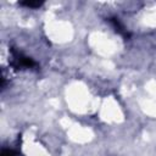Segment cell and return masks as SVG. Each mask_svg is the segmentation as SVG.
<instances>
[{
  "label": "cell",
  "mask_w": 156,
  "mask_h": 156,
  "mask_svg": "<svg viewBox=\"0 0 156 156\" xmlns=\"http://www.w3.org/2000/svg\"><path fill=\"white\" fill-rule=\"evenodd\" d=\"M11 57H12V65L16 68H21V69H32L38 67L37 62L28 57L27 55H24L23 52H21L17 49H11Z\"/></svg>",
  "instance_id": "1"
},
{
  "label": "cell",
  "mask_w": 156,
  "mask_h": 156,
  "mask_svg": "<svg viewBox=\"0 0 156 156\" xmlns=\"http://www.w3.org/2000/svg\"><path fill=\"white\" fill-rule=\"evenodd\" d=\"M108 22L113 26V28L116 29V32H117V33L122 34L123 37H128V32H127L126 27L121 23V21H119L118 18H116V17H111V18H108Z\"/></svg>",
  "instance_id": "2"
},
{
  "label": "cell",
  "mask_w": 156,
  "mask_h": 156,
  "mask_svg": "<svg viewBox=\"0 0 156 156\" xmlns=\"http://www.w3.org/2000/svg\"><path fill=\"white\" fill-rule=\"evenodd\" d=\"M1 156H22L17 151L11 150V149H2L1 150Z\"/></svg>",
  "instance_id": "3"
},
{
  "label": "cell",
  "mask_w": 156,
  "mask_h": 156,
  "mask_svg": "<svg viewBox=\"0 0 156 156\" xmlns=\"http://www.w3.org/2000/svg\"><path fill=\"white\" fill-rule=\"evenodd\" d=\"M21 5L34 9V7H40L43 5V2H39V1H24V2H21Z\"/></svg>",
  "instance_id": "4"
}]
</instances>
